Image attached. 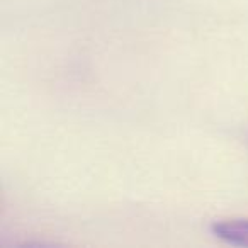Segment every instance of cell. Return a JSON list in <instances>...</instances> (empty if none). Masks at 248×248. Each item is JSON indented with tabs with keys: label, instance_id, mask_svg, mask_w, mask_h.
Wrapping results in <instances>:
<instances>
[{
	"label": "cell",
	"instance_id": "6da1fadb",
	"mask_svg": "<svg viewBox=\"0 0 248 248\" xmlns=\"http://www.w3.org/2000/svg\"><path fill=\"white\" fill-rule=\"evenodd\" d=\"M211 231L216 238L234 247H248V217H233L213 223Z\"/></svg>",
	"mask_w": 248,
	"mask_h": 248
}]
</instances>
